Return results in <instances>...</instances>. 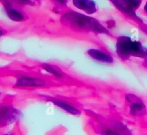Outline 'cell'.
I'll return each instance as SVG.
<instances>
[{
	"mask_svg": "<svg viewBox=\"0 0 147 135\" xmlns=\"http://www.w3.org/2000/svg\"><path fill=\"white\" fill-rule=\"evenodd\" d=\"M60 22L65 27L77 32L93 33L106 34L115 37L99 20L90 15L68 9L64 11L60 17Z\"/></svg>",
	"mask_w": 147,
	"mask_h": 135,
	"instance_id": "cell-1",
	"label": "cell"
},
{
	"mask_svg": "<svg viewBox=\"0 0 147 135\" xmlns=\"http://www.w3.org/2000/svg\"><path fill=\"white\" fill-rule=\"evenodd\" d=\"M116 53L122 61L132 57L147 58V47L140 41L126 35L116 37Z\"/></svg>",
	"mask_w": 147,
	"mask_h": 135,
	"instance_id": "cell-2",
	"label": "cell"
},
{
	"mask_svg": "<svg viewBox=\"0 0 147 135\" xmlns=\"http://www.w3.org/2000/svg\"><path fill=\"white\" fill-rule=\"evenodd\" d=\"M47 85V80L43 78L24 75L17 78L14 86L19 88H37L45 87Z\"/></svg>",
	"mask_w": 147,
	"mask_h": 135,
	"instance_id": "cell-3",
	"label": "cell"
},
{
	"mask_svg": "<svg viewBox=\"0 0 147 135\" xmlns=\"http://www.w3.org/2000/svg\"><path fill=\"white\" fill-rule=\"evenodd\" d=\"M7 17L14 22H24L28 20L27 14L20 7L14 5L10 0H0Z\"/></svg>",
	"mask_w": 147,
	"mask_h": 135,
	"instance_id": "cell-4",
	"label": "cell"
},
{
	"mask_svg": "<svg viewBox=\"0 0 147 135\" xmlns=\"http://www.w3.org/2000/svg\"><path fill=\"white\" fill-rule=\"evenodd\" d=\"M39 97L42 99V100L45 101L53 103L55 106H57L58 108L61 109L62 110L65 111L71 115L76 116V115H79L80 113V109L77 106H76L70 102L67 101L63 100V99H60V98L47 96V95H39Z\"/></svg>",
	"mask_w": 147,
	"mask_h": 135,
	"instance_id": "cell-5",
	"label": "cell"
},
{
	"mask_svg": "<svg viewBox=\"0 0 147 135\" xmlns=\"http://www.w3.org/2000/svg\"><path fill=\"white\" fill-rule=\"evenodd\" d=\"M126 99L129 103V112L134 116H143L147 113L146 105L138 96L129 93Z\"/></svg>",
	"mask_w": 147,
	"mask_h": 135,
	"instance_id": "cell-6",
	"label": "cell"
},
{
	"mask_svg": "<svg viewBox=\"0 0 147 135\" xmlns=\"http://www.w3.org/2000/svg\"><path fill=\"white\" fill-rule=\"evenodd\" d=\"M20 115V112L14 107L9 106H0V127L15 122Z\"/></svg>",
	"mask_w": 147,
	"mask_h": 135,
	"instance_id": "cell-7",
	"label": "cell"
},
{
	"mask_svg": "<svg viewBox=\"0 0 147 135\" xmlns=\"http://www.w3.org/2000/svg\"><path fill=\"white\" fill-rule=\"evenodd\" d=\"M113 6L115 8L121 13L126 18L129 19V20H132L133 22H135L137 23L138 24H143V21L142 19L137 16L136 11H133L131 9H129L126 4L123 3L122 0H109Z\"/></svg>",
	"mask_w": 147,
	"mask_h": 135,
	"instance_id": "cell-8",
	"label": "cell"
},
{
	"mask_svg": "<svg viewBox=\"0 0 147 135\" xmlns=\"http://www.w3.org/2000/svg\"><path fill=\"white\" fill-rule=\"evenodd\" d=\"M88 55L96 62L105 64H113L114 58L111 54L103 50L97 48H90L86 51Z\"/></svg>",
	"mask_w": 147,
	"mask_h": 135,
	"instance_id": "cell-9",
	"label": "cell"
},
{
	"mask_svg": "<svg viewBox=\"0 0 147 135\" xmlns=\"http://www.w3.org/2000/svg\"><path fill=\"white\" fill-rule=\"evenodd\" d=\"M73 6L86 14L90 15L98 11V6L93 0H72Z\"/></svg>",
	"mask_w": 147,
	"mask_h": 135,
	"instance_id": "cell-10",
	"label": "cell"
},
{
	"mask_svg": "<svg viewBox=\"0 0 147 135\" xmlns=\"http://www.w3.org/2000/svg\"><path fill=\"white\" fill-rule=\"evenodd\" d=\"M41 68L46 72H47L50 74L53 75L54 77L57 79H64L65 76V73L63 71L62 69H60L58 66H56L53 64H49V63H43L41 65Z\"/></svg>",
	"mask_w": 147,
	"mask_h": 135,
	"instance_id": "cell-11",
	"label": "cell"
},
{
	"mask_svg": "<svg viewBox=\"0 0 147 135\" xmlns=\"http://www.w3.org/2000/svg\"><path fill=\"white\" fill-rule=\"evenodd\" d=\"M101 135H127L126 131L119 127L106 128L102 132Z\"/></svg>",
	"mask_w": 147,
	"mask_h": 135,
	"instance_id": "cell-12",
	"label": "cell"
},
{
	"mask_svg": "<svg viewBox=\"0 0 147 135\" xmlns=\"http://www.w3.org/2000/svg\"><path fill=\"white\" fill-rule=\"evenodd\" d=\"M125 4L133 11H136L142 4L143 0H122Z\"/></svg>",
	"mask_w": 147,
	"mask_h": 135,
	"instance_id": "cell-13",
	"label": "cell"
},
{
	"mask_svg": "<svg viewBox=\"0 0 147 135\" xmlns=\"http://www.w3.org/2000/svg\"><path fill=\"white\" fill-rule=\"evenodd\" d=\"M13 4L17 7H24L26 6H35L37 5V3L33 0H10Z\"/></svg>",
	"mask_w": 147,
	"mask_h": 135,
	"instance_id": "cell-14",
	"label": "cell"
},
{
	"mask_svg": "<svg viewBox=\"0 0 147 135\" xmlns=\"http://www.w3.org/2000/svg\"><path fill=\"white\" fill-rule=\"evenodd\" d=\"M56 7L60 9H64L67 7L68 0H52Z\"/></svg>",
	"mask_w": 147,
	"mask_h": 135,
	"instance_id": "cell-15",
	"label": "cell"
},
{
	"mask_svg": "<svg viewBox=\"0 0 147 135\" xmlns=\"http://www.w3.org/2000/svg\"><path fill=\"white\" fill-rule=\"evenodd\" d=\"M143 9H144V12L146 14H147V1L146 2V4H144V7Z\"/></svg>",
	"mask_w": 147,
	"mask_h": 135,
	"instance_id": "cell-16",
	"label": "cell"
},
{
	"mask_svg": "<svg viewBox=\"0 0 147 135\" xmlns=\"http://www.w3.org/2000/svg\"><path fill=\"white\" fill-rule=\"evenodd\" d=\"M143 65L147 68V58L144 59V63H143Z\"/></svg>",
	"mask_w": 147,
	"mask_h": 135,
	"instance_id": "cell-17",
	"label": "cell"
},
{
	"mask_svg": "<svg viewBox=\"0 0 147 135\" xmlns=\"http://www.w3.org/2000/svg\"><path fill=\"white\" fill-rule=\"evenodd\" d=\"M33 1H35V2L37 3V4H40V2H41V0H33Z\"/></svg>",
	"mask_w": 147,
	"mask_h": 135,
	"instance_id": "cell-18",
	"label": "cell"
},
{
	"mask_svg": "<svg viewBox=\"0 0 147 135\" xmlns=\"http://www.w3.org/2000/svg\"><path fill=\"white\" fill-rule=\"evenodd\" d=\"M0 95H1V93H0Z\"/></svg>",
	"mask_w": 147,
	"mask_h": 135,
	"instance_id": "cell-19",
	"label": "cell"
}]
</instances>
